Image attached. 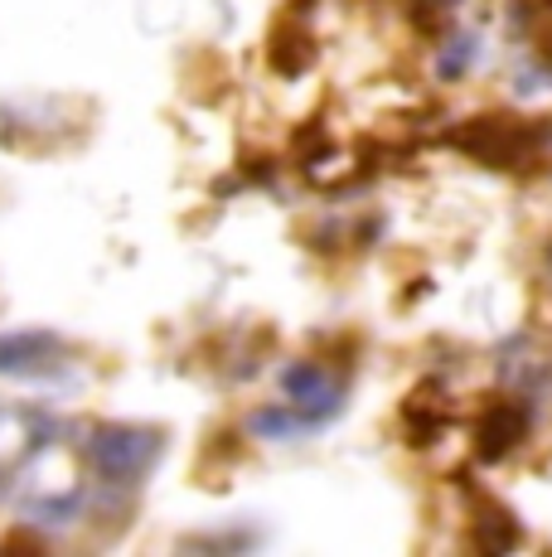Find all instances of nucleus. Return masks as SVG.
<instances>
[{
  "label": "nucleus",
  "instance_id": "f03ea898",
  "mask_svg": "<svg viewBox=\"0 0 552 557\" xmlns=\"http://www.w3.org/2000/svg\"><path fill=\"white\" fill-rule=\"evenodd\" d=\"M49 432H54L49 417L35 407H0V480H10L25 460H35Z\"/></svg>",
  "mask_w": 552,
  "mask_h": 557
},
{
  "label": "nucleus",
  "instance_id": "7ed1b4c3",
  "mask_svg": "<svg viewBox=\"0 0 552 557\" xmlns=\"http://www.w3.org/2000/svg\"><path fill=\"white\" fill-rule=\"evenodd\" d=\"M45 359H59L49 335H5L0 339V373H49Z\"/></svg>",
  "mask_w": 552,
  "mask_h": 557
},
{
  "label": "nucleus",
  "instance_id": "f257e3e1",
  "mask_svg": "<svg viewBox=\"0 0 552 557\" xmlns=\"http://www.w3.org/2000/svg\"><path fill=\"white\" fill-rule=\"evenodd\" d=\"M155 451H161V436L136 432V426H108V432H98V442H92V460H98V470L108 480H122V485L141 480L146 466L155 460Z\"/></svg>",
  "mask_w": 552,
  "mask_h": 557
},
{
  "label": "nucleus",
  "instance_id": "20e7f679",
  "mask_svg": "<svg viewBox=\"0 0 552 557\" xmlns=\"http://www.w3.org/2000/svg\"><path fill=\"white\" fill-rule=\"evenodd\" d=\"M528 29H534V39H538V45L552 49V0H543V15H538Z\"/></svg>",
  "mask_w": 552,
  "mask_h": 557
}]
</instances>
